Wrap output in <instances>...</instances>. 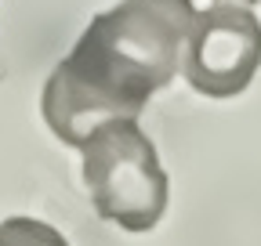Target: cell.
I'll list each match as a JSON object with an SVG mask.
<instances>
[{
    "instance_id": "6da1fadb",
    "label": "cell",
    "mask_w": 261,
    "mask_h": 246,
    "mask_svg": "<svg viewBox=\"0 0 261 246\" xmlns=\"http://www.w3.org/2000/svg\"><path fill=\"white\" fill-rule=\"evenodd\" d=\"M192 15V0H120L94 15L44 83L40 112L51 134L80 148L98 123L138 119L178 76Z\"/></svg>"
},
{
    "instance_id": "7a4b0ae2",
    "label": "cell",
    "mask_w": 261,
    "mask_h": 246,
    "mask_svg": "<svg viewBox=\"0 0 261 246\" xmlns=\"http://www.w3.org/2000/svg\"><path fill=\"white\" fill-rule=\"evenodd\" d=\"M80 152L84 184L98 218L120 225L123 232H149L160 225L171 199V181L138 119L123 116L98 123Z\"/></svg>"
},
{
    "instance_id": "3957f363",
    "label": "cell",
    "mask_w": 261,
    "mask_h": 246,
    "mask_svg": "<svg viewBox=\"0 0 261 246\" xmlns=\"http://www.w3.org/2000/svg\"><path fill=\"white\" fill-rule=\"evenodd\" d=\"M261 66V22L247 4L218 0L196 11L181 47V76L203 98H236Z\"/></svg>"
},
{
    "instance_id": "277c9868",
    "label": "cell",
    "mask_w": 261,
    "mask_h": 246,
    "mask_svg": "<svg viewBox=\"0 0 261 246\" xmlns=\"http://www.w3.org/2000/svg\"><path fill=\"white\" fill-rule=\"evenodd\" d=\"M0 246H69L65 235L37 218H8L0 221Z\"/></svg>"
},
{
    "instance_id": "5b68a950",
    "label": "cell",
    "mask_w": 261,
    "mask_h": 246,
    "mask_svg": "<svg viewBox=\"0 0 261 246\" xmlns=\"http://www.w3.org/2000/svg\"><path fill=\"white\" fill-rule=\"evenodd\" d=\"M228 4H261V0H228Z\"/></svg>"
}]
</instances>
